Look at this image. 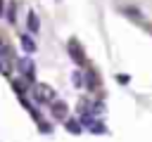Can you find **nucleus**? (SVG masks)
<instances>
[{
    "mask_svg": "<svg viewBox=\"0 0 152 142\" xmlns=\"http://www.w3.org/2000/svg\"><path fill=\"white\" fill-rule=\"evenodd\" d=\"M40 128H43V133H50L52 128H50V123H40Z\"/></svg>",
    "mask_w": 152,
    "mask_h": 142,
    "instance_id": "f8f14e48",
    "label": "nucleus"
},
{
    "mask_svg": "<svg viewBox=\"0 0 152 142\" xmlns=\"http://www.w3.org/2000/svg\"><path fill=\"white\" fill-rule=\"evenodd\" d=\"M26 26H28V31H31V33H38V28H40V21H38V17H36L33 12L26 17Z\"/></svg>",
    "mask_w": 152,
    "mask_h": 142,
    "instance_id": "423d86ee",
    "label": "nucleus"
},
{
    "mask_svg": "<svg viewBox=\"0 0 152 142\" xmlns=\"http://www.w3.org/2000/svg\"><path fill=\"white\" fill-rule=\"evenodd\" d=\"M5 17H7L10 21H14V5H10V7H7V12H5Z\"/></svg>",
    "mask_w": 152,
    "mask_h": 142,
    "instance_id": "1a4fd4ad",
    "label": "nucleus"
},
{
    "mask_svg": "<svg viewBox=\"0 0 152 142\" xmlns=\"http://www.w3.org/2000/svg\"><path fill=\"white\" fill-rule=\"evenodd\" d=\"M90 133H104V125H100V123H93V125H90Z\"/></svg>",
    "mask_w": 152,
    "mask_h": 142,
    "instance_id": "9b49d317",
    "label": "nucleus"
},
{
    "mask_svg": "<svg viewBox=\"0 0 152 142\" xmlns=\"http://www.w3.org/2000/svg\"><path fill=\"white\" fill-rule=\"evenodd\" d=\"M71 83H74V85H81V83H83V78H81V73H78V71L71 76Z\"/></svg>",
    "mask_w": 152,
    "mask_h": 142,
    "instance_id": "9d476101",
    "label": "nucleus"
},
{
    "mask_svg": "<svg viewBox=\"0 0 152 142\" xmlns=\"http://www.w3.org/2000/svg\"><path fill=\"white\" fill-rule=\"evenodd\" d=\"M0 12H5V0H0Z\"/></svg>",
    "mask_w": 152,
    "mask_h": 142,
    "instance_id": "ddd939ff",
    "label": "nucleus"
},
{
    "mask_svg": "<svg viewBox=\"0 0 152 142\" xmlns=\"http://www.w3.org/2000/svg\"><path fill=\"white\" fill-rule=\"evenodd\" d=\"M0 59H5L7 64H10L12 59H14V52H12V47H10V45H7L5 40H0Z\"/></svg>",
    "mask_w": 152,
    "mask_h": 142,
    "instance_id": "39448f33",
    "label": "nucleus"
},
{
    "mask_svg": "<svg viewBox=\"0 0 152 142\" xmlns=\"http://www.w3.org/2000/svg\"><path fill=\"white\" fill-rule=\"evenodd\" d=\"M21 47H24L26 52H36V43H33L28 36H21Z\"/></svg>",
    "mask_w": 152,
    "mask_h": 142,
    "instance_id": "0eeeda50",
    "label": "nucleus"
},
{
    "mask_svg": "<svg viewBox=\"0 0 152 142\" xmlns=\"http://www.w3.org/2000/svg\"><path fill=\"white\" fill-rule=\"evenodd\" d=\"M66 130H69V133H74V135H78V133H81V123H78V121H74V118H69V121H66Z\"/></svg>",
    "mask_w": 152,
    "mask_h": 142,
    "instance_id": "6e6552de",
    "label": "nucleus"
},
{
    "mask_svg": "<svg viewBox=\"0 0 152 142\" xmlns=\"http://www.w3.org/2000/svg\"><path fill=\"white\" fill-rule=\"evenodd\" d=\"M17 66H19V71L24 73V78H26V80H33V62H31V57L19 59V62H17Z\"/></svg>",
    "mask_w": 152,
    "mask_h": 142,
    "instance_id": "f03ea898",
    "label": "nucleus"
},
{
    "mask_svg": "<svg viewBox=\"0 0 152 142\" xmlns=\"http://www.w3.org/2000/svg\"><path fill=\"white\" fill-rule=\"evenodd\" d=\"M66 111H69V109H66L64 102H52V116H55V118H64V121H66Z\"/></svg>",
    "mask_w": 152,
    "mask_h": 142,
    "instance_id": "20e7f679",
    "label": "nucleus"
},
{
    "mask_svg": "<svg viewBox=\"0 0 152 142\" xmlns=\"http://www.w3.org/2000/svg\"><path fill=\"white\" fill-rule=\"evenodd\" d=\"M69 52H71V59L76 62V64H83L86 59H83V54H81V47H78V43L76 40H71L69 43Z\"/></svg>",
    "mask_w": 152,
    "mask_h": 142,
    "instance_id": "7ed1b4c3",
    "label": "nucleus"
},
{
    "mask_svg": "<svg viewBox=\"0 0 152 142\" xmlns=\"http://www.w3.org/2000/svg\"><path fill=\"white\" fill-rule=\"evenodd\" d=\"M33 95H36V99H38V102H50V104H52V102H57V99H55V90H52L50 85H45V83L36 85V92H33Z\"/></svg>",
    "mask_w": 152,
    "mask_h": 142,
    "instance_id": "f257e3e1",
    "label": "nucleus"
}]
</instances>
